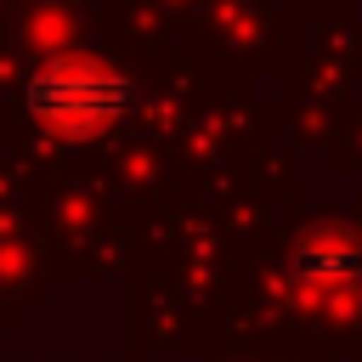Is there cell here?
<instances>
[{
	"instance_id": "6da1fadb",
	"label": "cell",
	"mask_w": 362,
	"mask_h": 362,
	"mask_svg": "<svg viewBox=\"0 0 362 362\" xmlns=\"http://www.w3.org/2000/svg\"><path fill=\"white\" fill-rule=\"evenodd\" d=\"M124 107V79L90 57H62L28 79V113L57 130H102Z\"/></svg>"
}]
</instances>
